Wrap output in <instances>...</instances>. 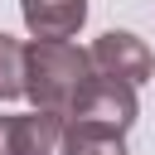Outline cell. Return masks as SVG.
<instances>
[{
    "label": "cell",
    "instance_id": "4",
    "mask_svg": "<svg viewBox=\"0 0 155 155\" xmlns=\"http://www.w3.org/2000/svg\"><path fill=\"white\" fill-rule=\"evenodd\" d=\"M19 15L34 39H73L87 19V0H19Z\"/></svg>",
    "mask_w": 155,
    "mask_h": 155
},
{
    "label": "cell",
    "instance_id": "1",
    "mask_svg": "<svg viewBox=\"0 0 155 155\" xmlns=\"http://www.w3.org/2000/svg\"><path fill=\"white\" fill-rule=\"evenodd\" d=\"M92 78H97L92 48H78L68 39H34V44H24V97L34 107L73 116V107L87 92Z\"/></svg>",
    "mask_w": 155,
    "mask_h": 155
},
{
    "label": "cell",
    "instance_id": "2",
    "mask_svg": "<svg viewBox=\"0 0 155 155\" xmlns=\"http://www.w3.org/2000/svg\"><path fill=\"white\" fill-rule=\"evenodd\" d=\"M73 116H82V121H102V126H116V131H131V121L140 116L136 82L111 78V73H97V78L87 82V92L78 97Z\"/></svg>",
    "mask_w": 155,
    "mask_h": 155
},
{
    "label": "cell",
    "instance_id": "7",
    "mask_svg": "<svg viewBox=\"0 0 155 155\" xmlns=\"http://www.w3.org/2000/svg\"><path fill=\"white\" fill-rule=\"evenodd\" d=\"M24 97V44L0 34V102Z\"/></svg>",
    "mask_w": 155,
    "mask_h": 155
},
{
    "label": "cell",
    "instance_id": "8",
    "mask_svg": "<svg viewBox=\"0 0 155 155\" xmlns=\"http://www.w3.org/2000/svg\"><path fill=\"white\" fill-rule=\"evenodd\" d=\"M0 155H19L15 150V116H0Z\"/></svg>",
    "mask_w": 155,
    "mask_h": 155
},
{
    "label": "cell",
    "instance_id": "6",
    "mask_svg": "<svg viewBox=\"0 0 155 155\" xmlns=\"http://www.w3.org/2000/svg\"><path fill=\"white\" fill-rule=\"evenodd\" d=\"M63 155H131V150H126V131H116V126H102V121L68 116Z\"/></svg>",
    "mask_w": 155,
    "mask_h": 155
},
{
    "label": "cell",
    "instance_id": "3",
    "mask_svg": "<svg viewBox=\"0 0 155 155\" xmlns=\"http://www.w3.org/2000/svg\"><path fill=\"white\" fill-rule=\"evenodd\" d=\"M92 63H97V73L126 78V82H136V87L155 73V58H150L145 39H136V34H126V29H107V34L92 44Z\"/></svg>",
    "mask_w": 155,
    "mask_h": 155
},
{
    "label": "cell",
    "instance_id": "5",
    "mask_svg": "<svg viewBox=\"0 0 155 155\" xmlns=\"http://www.w3.org/2000/svg\"><path fill=\"white\" fill-rule=\"evenodd\" d=\"M63 136H68V116L34 107L29 116H15V150L19 155H63Z\"/></svg>",
    "mask_w": 155,
    "mask_h": 155
}]
</instances>
